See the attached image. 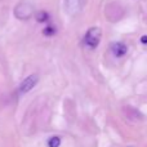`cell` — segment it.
Returning a JSON list of instances; mask_svg holds the SVG:
<instances>
[{
    "mask_svg": "<svg viewBox=\"0 0 147 147\" xmlns=\"http://www.w3.org/2000/svg\"><path fill=\"white\" fill-rule=\"evenodd\" d=\"M101 36H102L101 28L92 27L86 31L85 36H84V43H85V45L89 47V48H96L99 44V41H101Z\"/></svg>",
    "mask_w": 147,
    "mask_h": 147,
    "instance_id": "obj_1",
    "label": "cell"
},
{
    "mask_svg": "<svg viewBox=\"0 0 147 147\" xmlns=\"http://www.w3.org/2000/svg\"><path fill=\"white\" fill-rule=\"evenodd\" d=\"M59 145H61V138L59 137L49 138V141H48V146L49 147H59Z\"/></svg>",
    "mask_w": 147,
    "mask_h": 147,
    "instance_id": "obj_6",
    "label": "cell"
},
{
    "mask_svg": "<svg viewBox=\"0 0 147 147\" xmlns=\"http://www.w3.org/2000/svg\"><path fill=\"white\" fill-rule=\"evenodd\" d=\"M128 147H133V146H128Z\"/></svg>",
    "mask_w": 147,
    "mask_h": 147,
    "instance_id": "obj_10",
    "label": "cell"
},
{
    "mask_svg": "<svg viewBox=\"0 0 147 147\" xmlns=\"http://www.w3.org/2000/svg\"><path fill=\"white\" fill-rule=\"evenodd\" d=\"M141 41H142L143 44H147V36H142V39H141Z\"/></svg>",
    "mask_w": 147,
    "mask_h": 147,
    "instance_id": "obj_9",
    "label": "cell"
},
{
    "mask_svg": "<svg viewBox=\"0 0 147 147\" xmlns=\"http://www.w3.org/2000/svg\"><path fill=\"white\" fill-rule=\"evenodd\" d=\"M48 18H49V14L47 12H39L36 14V20L39 22H45V21H48Z\"/></svg>",
    "mask_w": 147,
    "mask_h": 147,
    "instance_id": "obj_7",
    "label": "cell"
},
{
    "mask_svg": "<svg viewBox=\"0 0 147 147\" xmlns=\"http://www.w3.org/2000/svg\"><path fill=\"white\" fill-rule=\"evenodd\" d=\"M127 52H128V48L124 43H115L112 45V53L116 57H123L124 54H127Z\"/></svg>",
    "mask_w": 147,
    "mask_h": 147,
    "instance_id": "obj_5",
    "label": "cell"
},
{
    "mask_svg": "<svg viewBox=\"0 0 147 147\" xmlns=\"http://www.w3.org/2000/svg\"><path fill=\"white\" fill-rule=\"evenodd\" d=\"M14 16L18 20H28V18L32 16V7H31L28 3H21L16 7L14 9Z\"/></svg>",
    "mask_w": 147,
    "mask_h": 147,
    "instance_id": "obj_2",
    "label": "cell"
},
{
    "mask_svg": "<svg viewBox=\"0 0 147 147\" xmlns=\"http://www.w3.org/2000/svg\"><path fill=\"white\" fill-rule=\"evenodd\" d=\"M81 0H66V10L70 14H75L80 9Z\"/></svg>",
    "mask_w": 147,
    "mask_h": 147,
    "instance_id": "obj_4",
    "label": "cell"
},
{
    "mask_svg": "<svg viewBox=\"0 0 147 147\" xmlns=\"http://www.w3.org/2000/svg\"><path fill=\"white\" fill-rule=\"evenodd\" d=\"M38 81H39V76L38 75H30V76H27V78L25 79V80L21 83V85H20V93H27V92H30L31 89L34 88V86L38 84Z\"/></svg>",
    "mask_w": 147,
    "mask_h": 147,
    "instance_id": "obj_3",
    "label": "cell"
},
{
    "mask_svg": "<svg viewBox=\"0 0 147 147\" xmlns=\"http://www.w3.org/2000/svg\"><path fill=\"white\" fill-rule=\"evenodd\" d=\"M43 34H44V35H47V36H52V35H54V34H56V30H54L53 27H47V28H44Z\"/></svg>",
    "mask_w": 147,
    "mask_h": 147,
    "instance_id": "obj_8",
    "label": "cell"
}]
</instances>
